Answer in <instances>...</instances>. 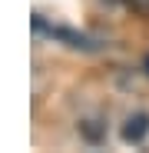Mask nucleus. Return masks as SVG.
<instances>
[{
  "mask_svg": "<svg viewBox=\"0 0 149 153\" xmlns=\"http://www.w3.org/2000/svg\"><path fill=\"white\" fill-rule=\"evenodd\" d=\"M146 130H149L146 117H136V120H129V123H126V140H139Z\"/></svg>",
  "mask_w": 149,
  "mask_h": 153,
  "instance_id": "obj_1",
  "label": "nucleus"
},
{
  "mask_svg": "<svg viewBox=\"0 0 149 153\" xmlns=\"http://www.w3.org/2000/svg\"><path fill=\"white\" fill-rule=\"evenodd\" d=\"M126 4L133 10H139V13H149V0H126Z\"/></svg>",
  "mask_w": 149,
  "mask_h": 153,
  "instance_id": "obj_2",
  "label": "nucleus"
}]
</instances>
